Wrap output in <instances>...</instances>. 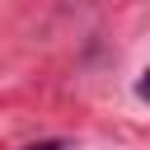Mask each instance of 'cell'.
<instances>
[{"label": "cell", "mask_w": 150, "mask_h": 150, "mask_svg": "<svg viewBox=\"0 0 150 150\" xmlns=\"http://www.w3.org/2000/svg\"><path fill=\"white\" fill-rule=\"evenodd\" d=\"M136 94H141V98H150V70H145V75L136 80Z\"/></svg>", "instance_id": "7a4b0ae2"}, {"label": "cell", "mask_w": 150, "mask_h": 150, "mask_svg": "<svg viewBox=\"0 0 150 150\" xmlns=\"http://www.w3.org/2000/svg\"><path fill=\"white\" fill-rule=\"evenodd\" d=\"M23 150H66V141H33V145H23Z\"/></svg>", "instance_id": "6da1fadb"}]
</instances>
